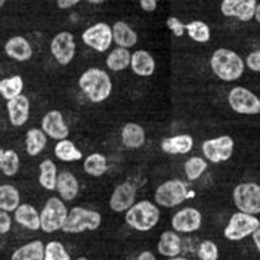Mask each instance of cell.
I'll return each instance as SVG.
<instances>
[{
	"instance_id": "cell-2",
	"label": "cell",
	"mask_w": 260,
	"mask_h": 260,
	"mask_svg": "<svg viewBox=\"0 0 260 260\" xmlns=\"http://www.w3.org/2000/svg\"><path fill=\"white\" fill-rule=\"evenodd\" d=\"M79 87L90 102L101 104L113 92V81L107 71L101 68H89L79 79Z\"/></svg>"
},
{
	"instance_id": "cell-3",
	"label": "cell",
	"mask_w": 260,
	"mask_h": 260,
	"mask_svg": "<svg viewBox=\"0 0 260 260\" xmlns=\"http://www.w3.org/2000/svg\"><path fill=\"white\" fill-rule=\"evenodd\" d=\"M124 220L132 229L139 232H148L157 226L160 220V210L154 203L144 200L135 203V206H132L126 211Z\"/></svg>"
},
{
	"instance_id": "cell-23",
	"label": "cell",
	"mask_w": 260,
	"mask_h": 260,
	"mask_svg": "<svg viewBox=\"0 0 260 260\" xmlns=\"http://www.w3.org/2000/svg\"><path fill=\"white\" fill-rule=\"evenodd\" d=\"M114 43L120 48L130 49L136 46L138 43V34L124 21H117L113 25Z\"/></svg>"
},
{
	"instance_id": "cell-33",
	"label": "cell",
	"mask_w": 260,
	"mask_h": 260,
	"mask_svg": "<svg viewBox=\"0 0 260 260\" xmlns=\"http://www.w3.org/2000/svg\"><path fill=\"white\" fill-rule=\"evenodd\" d=\"M22 89H24V79L19 74L11 76L0 81V93L6 101H11L14 98L22 95Z\"/></svg>"
},
{
	"instance_id": "cell-11",
	"label": "cell",
	"mask_w": 260,
	"mask_h": 260,
	"mask_svg": "<svg viewBox=\"0 0 260 260\" xmlns=\"http://www.w3.org/2000/svg\"><path fill=\"white\" fill-rule=\"evenodd\" d=\"M234 146H235L234 139L228 135H223V136H217L214 139L204 141L201 145V149H203L204 158L207 161L219 164V162L228 161L232 157Z\"/></svg>"
},
{
	"instance_id": "cell-40",
	"label": "cell",
	"mask_w": 260,
	"mask_h": 260,
	"mask_svg": "<svg viewBox=\"0 0 260 260\" xmlns=\"http://www.w3.org/2000/svg\"><path fill=\"white\" fill-rule=\"evenodd\" d=\"M245 67H248V70H251L254 73H260V50H254L247 55Z\"/></svg>"
},
{
	"instance_id": "cell-22",
	"label": "cell",
	"mask_w": 260,
	"mask_h": 260,
	"mask_svg": "<svg viewBox=\"0 0 260 260\" xmlns=\"http://www.w3.org/2000/svg\"><path fill=\"white\" fill-rule=\"evenodd\" d=\"M121 144L129 149H139L145 144V130L138 123H127L121 130Z\"/></svg>"
},
{
	"instance_id": "cell-19",
	"label": "cell",
	"mask_w": 260,
	"mask_h": 260,
	"mask_svg": "<svg viewBox=\"0 0 260 260\" xmlns=\"http://www.w3.org/2000/svg\"><path fill=\"white\" fill-rule=\"evenodd\" d=\"M132 71L141 77H151L155 71V59L148 50H136L132 53Z\"/></svg>"
},
{
	"instance_id": "cell-29",
	"label": "cell",
	"mask_w": 260,
	"mask_h": 260,
	"mask_svg": "<svg viewBox=\"0 0 260 260\" xmlns=\"http://www.w3.org/2000/svg\"><path fill=\"white\" fill-rule=\"evenodd\" d=\"M39 170H40L39 183L42 185V188L48 191H56V183H58V176H59L56 164L52 160H45L40 162Z\"/></svg>"
},
{
	"instance_id": "cell-14",
	"label": "cell",
	"mask_w": 260,
	"mask_h": 260,
	"mask_svg": "<svg viewBox=\"0 0 260 260\" xmlns=\"http://www.w3.org/2000/svg\"><path fill=\"white\" fill-rule=\"evenodd\" d=\"M203 214L194 207H185L172 217V228L180 234H191L201 228Z\"/></svg>"
},
{
	"instance_id": "cell-20",
	"label": "cell",
	"mask_w": 260,
	"mask_h": 260,
	"mask_svg": "<svg viewBox=\"0 0 260 260\" xmlns=\"http://www.w3.org/2000/svg\"><path fill=\"white\" fill-rule=\"evenodd\" d=\"M194 148V138L191 135H178L166 138L161 142V149L166 154L183 155L191 152Z\"/></svg>"
},
{
	"instance_id": "cell-41",
	"label": "cell",
	"mask_w": 260,
	"mask_h": 260,
	"mask_svg": "<svg viewBox=\"0 0 260 260\" xmlns=\"http://www.w3.org/2000/svg\"><path fill=\"white\" fill-rule=\"evenodd\" d=\"M12 228V217L9 216V211H0V234L6 235Z\"/></svg>"
},
{
	"instance_id": "cell-37",
	"label": "cell",
	"mask_w": 260,
	"mask_h": 260,
	"mask_svg": "<svg viewBox=\"0 0 260 260\" xmlns=\"http://www.w3.org/2000/svg\"><path fill=\"white\" fill-rule=\"evenodd\" d=\"M45 260H71V256L59 241H50L45 248Z\"/></svg>"
},
{
	"instance_id": "cell-6",
	"label": "cell",
	"mask_w": 260,
	"mask_h": 260,
	"mask_svg": "<svg viewBox=\"0 0 260 260\" xmlns=\"http://www.w3.org/2000/svg\"><path fill=\"white\" fill-rule=\"evenodd\" d=\"M260 228V220L254 214L244 211L234 213L225 226L223 235L229 241H241L244 238L253 235Z\"/></svg>"
},
{
	"instance_id": "cell-16",
	"label": "cell",
	"mask_w": 260,
	"mask_h": 260,
	"mask_svg": "<svg viewBox=\"0 0 260 260\" xmlns=\"http://www.w3.org/2000/svg\"><path fill=\"white\" fill-rule=\"evenodd\" d=\"M42 129L53 141L67 139L70 135V129L64 120V115L58 110H52L43 115L42 118Z\"/></svg>"
},
{
	"instance_id": "cell-21",
	"label": "cell",
	"mask_w": 260,
	"mask_h": 260,
	"mask_svg": "<svg viewBox=\"0 0 260 260\" xmlns=\"http://www.w3.org/2000/svg\"><path fill=\"white\" fill-rule=\"evenodd\" d=\"M14 213H15V222L18 225L27 228L30 231L42 229L40 213L36 210V207H32L31 204H21Z\"/></svg>"
},
{
	"instance_id": "cell-34",
	"label": "cell",
	"mask_w": 260,
	"mask_h": 260,
	"mask_svg": "<svg viewBox=\"0 0 260 260\" xmlns=\"http://www.w3.org/2000/svg\"><path fill=\"white\" fill-rule=\"evenodd\" d=\"M0 169L5 176H15L19 170V155L14 149L0 151Z\"/></svg>"
},
{
	"instance_id": "cell-42",
	"label": "cell",
	"mask_w": 260,
	"mask_h": 260,
	"mask_svg": "<svg viewBox=\"0 0 260 260\" xmlns=\"http://www.w3.org/2000/svg\"><path fill=\"white\" fill-rule=\"evenodd\" d=\"M160 0H139V5L142 8V11L145 12H154L158 6Z\"/></svg>"
},
{
	"instance_id": "cell-26",
	"label": "cell",
	"mask_w": 260,
	"mask_h": 260,
	"mask_svg": "<svg viewBox=\"0 0 260 260\" xmlns=\"http://www.w3.org/2000/svg\"><path fill=\"white\" fill-rule=\"evenodd\" d=\"M45 248L46 245L39 240L30 241L16 248L11 260H45Z\"/></svg>"
},
{
	"instance_id": "cell-9",
	"label": "cell",
	"mask_w": 260,
	"mask_h": 260,
	"mask_svg": "<svg viewBox=\"0 0 260 260\" xmlns=\"http://www.w3.org/2000/svg\"><path fill=\"white\" fill-rule=\"evenodd\" d=\"M228 104L237 114H243V115L260 114V98L243 86H237L229 90Z\"/></svg>"
},
{
	"instance_id": "cell-12",
	"label": "cell",
	"mask_w": 260,
	"mask_h": 260,
	"mask_svg": "<svg viewBox=\"0 0 260 260\" xmlns=\"http://www.w3.org/2000/svg\"><path fill=\"white\" fill-rule=\"evenodd\" d=\"M50 52L55 61L61 65H68L76 55V40L70 31L58 32L50 42Z\"/></svg>"
},
{
	"instance_id": "cell-13",
	"label": "cell",
	"mask_w": 260,
	"mask_h": 260,
	"mask_svg": "<svg viewBox=\"0 0 260 260\" xmlns=\"http://www.w3.org/2000/svg\"><path fill=\"white\" fill-rule=\"evenodd\" d=\"M257 0H223L220 3V12L228 18H237L248 22L254 18Z\"/></svg>"
},
{
	"instance_id": "cell-35",
	"label": "cell",
	"mask_w": 260,
	"mask_h": 260,
	"mask_svg": "<svg viewBox=\"0 0 260 260\" xmlns=\"http://www.w3.org/2000/svg\"><path fill=\"white\" fill-rule=\"evenodd\" d=\"M186 34L197 43H207L210 40V27L203 21H191L186 24Z\"/></svg>"
},
{
	"instance_id": "cell-31",
	"label": "cell",
	"mask_w": 260,
	"mask_h": 260,
	"mask_svg": "<svg viewBox=\"0 0 260 260\" xmlns=\"http://www.w3.org/2000/svg\"><path fill=\"white\" fill-rule=\"evenodd\" d=\"M83 169L84 172L92 176V178H101L107 173L108 170V162H107V157L104 154H90L84 158L83 161Z\"/></svg>"
},
{
	"instance_id": "cell-49",
	"label": "cell",
	"mask_w": 260,
	"mask_h": 260,
	"mask_svg": "<svg viewBox=\"0 0 260 260\" xmlns=\"http://www.w3.org/2000/svg\"><path fill=\"white\" fill-rule=\"evenodd\" d=\"M5 2H6V0H0V6H5Z\"/></svg>"
},
{
	"instance_id": "cell-47",
	"label": "cell",
	"mask_w": 260,
	"mask_h": 260,
	"mask_svg": "<svg viewBox=\"0 0 260 260\" xmlns=\"http://www.w3.org/2000/svg\"><path fill=\"white\" fill-rule=\"evenodd\" d=\"M86 2H89L90 5H102L105 0H86Z\"/></svg>"
},
{
	"instance_id": "cell-17",
	"label": "cell",
	"mask_w": 260,
	"mask_h": 260,
	"mask_svg": "<svg viewBox=\"0 0 260 260\" xmlns=\"http://www.w3.org/2000/svg\"><path fill=\"white\" fill-rule=\"evenodd\" d=\"M6 110H8V117L12 126L21 127L28 121V117H30V99L25 95H19L8 101Z\"/></svg>"
},
{
	"instance_id": "cell-32",
	"label": "cell",
	"mask_w": 260,
	"mask_h": 260,
	"mask_svg": "<svg viewBox=\"0 0 260 260\" xmlns=\"http://www.w3.org/2000/svg\"><path fill=\"white\" fill-rule=\"evenodd\" d=\"M21 197L19 191L12 185H2L0 186V210L5 211H15L21 206Z\"/></svg>"
},
{
	"instance_id": "cell-45",
	"label": "cell",
	"mask_w": 260,
	"mask_h": 260,
	"mask_svg": "<svg viewBox=\"0 0 260 260\" xmlns=\"http://www.w3.org/2000/svg\"><path fill=\"white\" fill-rule=\"evenodd\" d=\"M253 237V243H254V245H256V248H257V251L260 253V228L251 235Z\"/></svg>"
},
{
	"instance_id": "cell-39",
	"label": "cell",
	"mask_w": 260,
	"mask_h": 260,
	"mask_svg": "<svg viewBox=\"0 0 260 260\" xmlns=\"http://www.w3.org/2000/svg\"><path fill=\"white\" fill-rule=\"evenodd\" d=\"M166 24H167V28L173 32L176 37H182L186 32V25L180 19H178L176 16H169Z\"/></svg>"
},
{
	"instance_id": "cell-18",
	"label": "cell",
	"mask_w": 260,
	"mask_h": 260,
	"mask_svg": "<svg viewBox=\"0 0 260 260\" xmlns=\"http://www.w3.org/2000/svg\"><path fill=\"white\" fill-rule=\"evenodd\" d=\"M5 52L9 58L15 59L18 62H24L28 61L32 56V48L30 42L22 37V36H15L11 37L6 43H5Z\"/></svg>"
},
{
	"instance_id": "cell-15",
	"label": "cell",
	"mask_w": 260,
	"mask_h": 260,
	"mask_svg": "<svg viewBox=\"0 0 260 260\" xmlns=\"http://www.w3.org/2000/svg\"><path fill=\"white\" fill-rule=\"evenodd\" d=\"M136 201V188L130 182H123L114 188L110 197V209L115 213H126Z\"/></svg>"
},
{
	"instance_id": "cell-27",
	"label": "cell",
	"mask_w": 260,
	"mask_h": 260,
	"mask_svg": "<svg viewBox=\"0 0 260 260\" xmlns=\"http://www.w3.org/2000/svg\"><path fill=\"white\" fill-rule=\"evenodd\" d=\"M48 135L43 129H30L25 135V149L30 157H36L43 152L48 144Z\"/></svg>"
},
{
	"instance_id": "cell-5",
	"label": "cell",
	"mask_w": 260,
	"mask_h": 260,
	"mask_svg": "<svg viewBox=\"0 0 260 260\" xmlns=\"http://www.w3.org/2000/svg\"><path fill=\"white\" fill-rule=\"evenodd\" d=\"M68 209L65 207L64 200L61 197H50L43 210L40 211L42 231L46 234H53L64 228L65 220L68 217Z\"/></svg>"
},
{
	"instance_id": "cell-44",
	"label": "cell",
	"mask_w": 260,
	"mask_h": 260,
	"mask_svg": "<svg viewBox=\"0 0 260 260\" xmlns=\"http://www.w3.org/2000/svg\"><path fill=\"white\" fill-rule=\"evenodd\" d=\"M136 260H157V259H155L154 253H151V251H142V253L138 256V259Z\"/></svg>"
},
{
	"instance_id": "cell-10",
	"label": "cell",
	"mask_w": 260,
	"mask_h": 260,
	"mask_svg": "<svg viewBox=\"0 0 260 260\" xmlns=\"http://www.w3.org/2000/svg\"><path fill=\"white\" fill-rule=\"evenodd\" d=\"M81 40L86 46L96 52H107L114 42L113 27H110L107 22H96L83 31Z\"/></svg>"
},
{
	"instance_id": "cell-28",
	"label": "cell",
	"mask_w": 260,
	"mask_h": 260,
	"mask_svg": "<svg viewBox=\"0 0 260 260\" xmlns=\"http://www.w3.org/2000/svg\"><path fill=\"white\" fill-rule=\"evenodd\" d=\"M53 152H55V157L59 161L64 162L80 161L81 158H83V152L70 139L58 141L55 148H53Z\"/></svg>"
},
{
	"instance_id": "cell-43",
	"label": "cell",
	"mask_w": 260,
	"mask_h": 260,
	"mask_svg": "<svg viewBox=\"0 0 260 260\" xmlns=\"http://www.w3.org/2000/svg\"><path fill=\"white\" fill-rule=\"evenodd\" d=\"M79 3H80V0H56V5L59 9H70Z\"/></svg>"
},
{
	"instance_id": "cell-8",
	"label": "cell",
	"mask_w": 260,
	"mask_h": 260,
	"mask_svg": "<svg viewBox=\"0 0 260 260\" xmlns=\"http://www.w3.org/2000/svg\"><path fill=\"white\" fill-rule=\"evenodd\" d=\"M232 200L238 211L248 214L260 213V185L254 182H243L234 188Z\"/></svg>"
},
{
	"instance_id": "cell-46",
	"label": "cell",
	"mask_w": 260,
	"mask_h": 260,
	"mask_svg": "<svg viewBox=\"0 0 260 260\" xmlns=\"http://www.w3.org/2000/svg\"><path fill=\"white\" fill-rule=\"evenodd\" d=\"M254 19L257 21L260 24V3H257V6H256V12H254Z\"/></svg>"
},
{
	"instance_id": "cell-30",
	"label": "cell",
	"mask_w": 260,
	"mask_h": 260,
	"mask_svg": "<svg viewBox=\"0 0 260 260\" xmlns=\"http://www.w3.org/2000/svg\"><path fill=\"white\" fill-rule=\"evenodd\" d=\"M132 64V53L129 52V49L126 48H117L111 50L107 56V67L111 71H124L126 68H129Z\"/></svg>"
},
{
	"instance_id": "cell-50",
	"label": "cell",
	"mask_w": 260,
	"mask_h": 260,
	"mask_svg": "<svg viewBox=\"0 0 260 260\" xmlns=\"http://www.w3.org/2000/svg\"><path fill=\"white\" fill-rule=\"evenodd\" d=\"M76 260H87L86 257H79V259H76Z\"/></svg>"
},
{
	"instance_id": "cell-38",
	"label": "cell",
	"mask_w": 260,
	"mask_h": 260,
	"mask_svg": "<svg viewBox=\"0 0 260 260\" xmlns=\"http://www.w3.org/2000/svg\"><path fill=\"white\" fill-rule=\"evenodd\" d=\"M197 256L200 257V260H217L219 259V248L213 241L206 240L200 244Z\"/></svg>"
},
{
	"instance_id": "cell-48",
	"label": "cell",
	"mask_w": 260,
	"mask_h": 260,
	"mask_svg": "<svg viewBox=\"0 0 260 260\" xmlns=\"http://www.w3.org/2000/svg\"><path fill=\"white\" fill-rule=\"evenodd\" d=\"M167 260H188L186 257H180V256H176V257H169Z\"/></svg>"
},
{
	"instance_id": "cell-7",
	"label": "cell",
	"mask_w": 260,
	"mask_h": 260,
	"mask_svg": "<svg viewBox=\"0 0 260 260\" xmlns=\"http://www.w3.org/2000/svg\"><path fill=\"white\" fill-rule=\"evenodd\" d=\"M188 188L186 183L179 179H170L162 182L161 185L155 189L154 200L157 206H161L166 209H173L179 204H182L188 198Z\"/></svg>"
},
{
	"instance_id": "cell-1",
	"label": "cell",
	"mask_w": 260,
	"mask_h": 260,
	"mask_svg": "<svg viewBox=\"0 0 260 260\" xmlns=\"http://www.w3.org/2000/svg\"><path fill=\"white\" fill-rule=\"evenodd\" d=\"M210 68L217 79L231 83L237 81L243 76L245 62L237 52L220 48L213 52L210 58Z\"/></svg>"
},
{
	"instance_id": "cell-4",
	"label": "cell",
	"mask_w": 260,
	"mask_h": 260,
	"mask_svg": "<svg viewBox=\"0 0 260 260\" xmlns=\"http://www.w3.org/2000/svg\"><path fill=\"white\" fill-rule=\"evenodd\" d=\"M101 213L83 207H73L68 211L62 231L67 234H81L84 231H95L101 226Z\"/></svg>"
},
{
	"instance_id": "cell-24",
	"label": "cell",
	"mask_w": 260,
	"mask_h": 260,
	"mask_svg": "<svg viewBox=\"0 0 260 260\" xmlns=\"http://www.w3.org/2000/svg\"><path fill=\"white\" fill-rule=\"evenodd\" d=\"M56 191L64 201H73L79 195V180L71 172H61L58 176Z\"/></svg>"
},
{
	"instance_id": "cell-36",
	"label": "cell",
	"mask_w": 260,
	"mask_h": 260,
	"mask_svg": "<svg viewBox=\"0 0 260 260\" xmlns=\"http://www.w3.org/2000/svg\"><path fill=\"white\" fill-rule=\"evenodd\" d=\"M207 160L206 158H201V157H191L189 160L185 161L183 166V170H185V175L188 180H198V179L203 176V173L207 170Z\"/></svg>"
},
{
	"instance_id": "cell-25",
	"label": "cell",
	"mask_w": 260,
	"mask_h": 260,
	"mask_svg": "<svg viewBox=\"0 0 260 260\" xmlns=\"http://www.w3.org/2000/svg\"><path fill=\"white\" fill-rule=\"evenodd\" d=\"M158 253L166 257H176L180 254L182 250V244H180V238H179L178 232L173 231H166L160 235V240L157 244Z\"/></svg>"
}]
</instances>
